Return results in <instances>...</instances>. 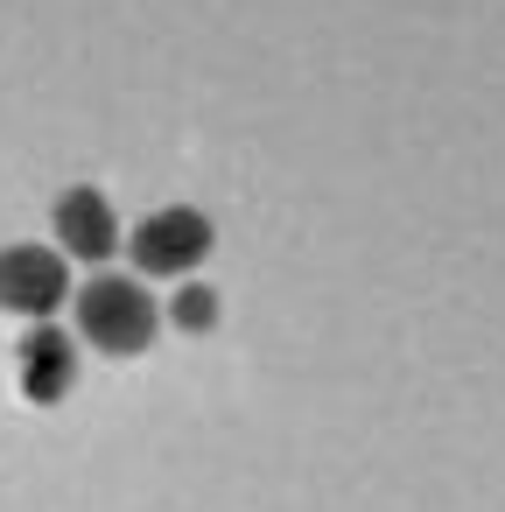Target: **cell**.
Segmentation results:
<instances>
[{
  "instance_id": "1",
  "label": "cell",
  "mask_w": 505,
  "mask_h": 512,
  "mask_svg": "<svg viewBox=\"0 0 505 512\" xmlns=\"http://www.w3.org/2000/svg\"><path fill=\"white\" fill-rule=\"evenodd\" d=\"M162 330V309L155 295L134 281V274H92L78 288V337L113 351V358H141Z\"/></svg>"
},
{
  "instance_id": "2",
  "label": "cell",
  "mask_w": 505,
  "mask_h": 512,
  "mask_svg": "<svg viewBox=\"0 0 505 512\" xmlns=\"http://www.w3.org/2000/svg\"><path fill=\"white\" fill-rule=\"evenodd\" d=\"M127 246H134V267H141L148 281H183V274L211 253V218L190 211V204H169V211L141 218V225L127 232Z\"/></svg>"
},
{
  "instance_id": "3",
  "label": "cell",
  "mask_w": 505,
  "mask_h": 512,
  "mask_svg": "<svg viewBox=\"0 0 505 512\" xmlns=\"http://www.w3.org/2000/svg\"><path fill=\"white\" fill-rule=\"evenodd\" d=\"M71 295V260L57 246H0V309L50 323Z\"/></svg>"
},
{
  "instance_id": "4",
  "label": "cell",
  "mask_w": 505,
  "mask_h": 512,
  "mask_svg": "<svg viewBox=\"0 0 505 512\" xmlns=\"http://www.w3.org/2000/svg\"><path fill=\"white\" fill-rule=\"evenodd\" d=\"M120 218H113V204H106V190H64L57 197V253L64 260H92V267H106L113 253H120Z\"/></svg>"
},
{
  "instance_id": "5",
  "label": "cell",
  "mask_w": 505,
  "mask_h": 512,
  "mask_svg": "<svg viewBox=\"0 0 505 512\" xmlns=\"http://www.w3.org/2000/svg\"><path fill=\"white\" fill-rule=\"evenodd\" d=\"M71 386H78V344H71L57 323H36V330L22 337V393H29L36 407H57Z\"/></svg>"
},
{
  "instance_id": "6",
  "label": "cell",
  "mask_w": 505,
  "mask_h": 512,
  "mask_svg": "<svg viewBox=\"0 0 505 512\" xmlns=\"http://www.w3.org/2000/svg\"><path fill=\"white\" fill-rule=\"evenodd\" d=\"M169 323H176V330H190V337H204V330L218 323V295H211L204 281H183V288L169 295Z\"/></svg>"
}]
</instances>
